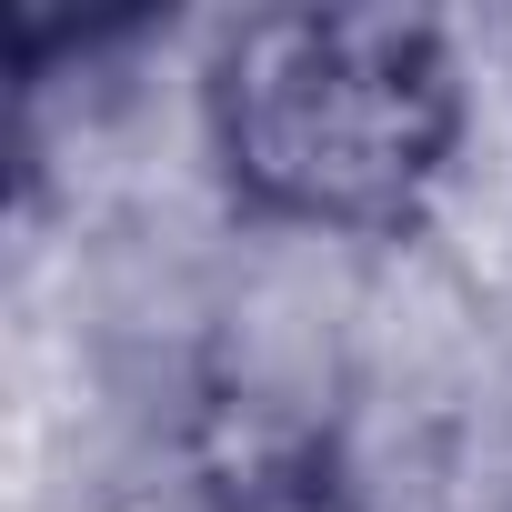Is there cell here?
<instances>
[{"instance_id":"cell-1","label":"cell","mask_w":512,"mask_h":512,"mask_svg":"<svg viewBox=\"0 0 512 512\" xmlns=\"http://www.w3.org/2000/svg\"><path fill=\"white\" fill-rule=\"evenodd\" d=\"M211 161L251 221L402 241L462 151V61L432 11L302 0L221 31L211 81Z\"/></svg>"},{"instance_id":"cell-2","label":"cell","mask_w":512,"mask_h":512,"mask_svg":"<svg viewBox=\"0 0 512 512\" xmlns=\"http://www.w3.org/2000/svg\"><path fill=\"white\" fill-rule=\"evenodd\" d=\"M201 512H372L322 452H262V462H241L211 482Z\"/></svg>"}]
</instances>
